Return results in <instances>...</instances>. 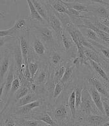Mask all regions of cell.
Listing matches in <instances>:
<instances>
[{"label":"cell","mask_w":109,"mask_h":126,"mask_svg":"<svg viewBox=\"0 0 109 126\" xmlns=\"http://www.w3.org/2000/svg\"><path fill=\"white\" fill-rule=\"evenodd\" d=\"M59 50H48L49 54H47V63L49 67L50 71H53L55 68L57 67L64 62H67L64 60L62 54L58 51Z\"/></svg>","instance_id":"9"},{"label":"cell","mask_w":109,"mask_h":126,"mask_svg":"<svg viewBox=\"0 0 109 126\" xmlns=\"http://www.w3.org/2000/svg\"><path fill=\"white\" fill-rule=\"evenodd\" d=\"M103 43H106V44H107V46H106V47H109V42H107V43H105V42H103ZM103 43H102V44H103Z\"/></svg>","instance_id":"37"},{"label":"cell","mask_w":109,"mask_h":126,"mask_svg":"<svg viewBox=\"0 0 109 126\" xmlns=\"http://www.w3.org/2000/svg\"><path fill=\"white\" fill-rule=\"evenodd\" d=\"M46 3L55 12H58V13H61V14H66L69 16V13L68 12L67 7L64 5L62 1L51 0V1H46Z\"/></svg>","instance_id":"19"},{"label":"cell","mask_w":109,"mask_h":126,"mask_svg":"<svg viewBox=\"0 0 109 126\" xmlns=\"http://www.w3.org/2000/svg\"><path fill=\"white\" fill-rule=\"evenodd\" d=\"M49 126V125L46 124H45V123H44L42 125V126Z\"/></svg>","instance_id":"38"},{"label":"cell","mask_w":109,"mask_h":126,"mask_svg":"<svg viewBox=\"0 0 109 126\" xmlns=\"http://www.w3.org/2000/svg\"><path fill=\"white\" fill-rule=\"evenodd\" d=\"M40 69V65H38V63L33 62L31 60L29 59V72L31 73V77L33 81H34V78L36 76V73H38Z\"/></svg>","instance_id":"31"},{"label":"cell","mask_w":109,"mask_h":126,"mask_svg":"<svg viewBox=\"0 0 109 126\" xmlns=\"http://www.w3.org/2000/svg\"><path fill=\"white\" fill-rule=\"evenodd\" d=\"M33 3L34 4L36 11L40 14L42 17L43 18L47 23L49 21V8L46 2L44 3L43 1H38V0H33Z\"/></svg>","instance_id":"17"},{"label":"cell","mask_w":109,"mask_h":126,"mask_svg":"<svg viewBox=\"0 0 109 126\" xmlns=\"http://www.w3.org/2000/svg\"><path fill=\"white\" fill-rule=\"evenodd\" d=\"M90 12H92L93 15L95 16V17L97 18L99 21L105 20V19H109V11H108L107 6L100 4V5L97 6V7H93L92 10Z\"/></svg>","instance_id":"15"},{"label":"cell","mask_w":109,"mask_h":126,"mask_svg":"<svg viewBox=\"0 0 109 126\" xmlns=\"http://www.w3.org/2000/svg\"><path fill=\"white\" fill-rule=\"evenodd\" d=\"M7 36L11 37H18V33L16 31L14 27L10 28L6 30H1L0 31V37L1 38H5Z\"/></svg>","instance_id":"32"},{"label":"cell","mask_w":109,"mask_h":126,"mask_svg":"<svg viewBox=\"0 0 109 126\" xmlns=\"http://www.w3.org/2000/svg\"><path fill=\"white\" fill-rule=\"evenodd\" d=\"M46 2V1H45ZM49 8V21L47 22V25L52 29L57 34L59 40L61 42V38L62 34L64 30V26L61 22V19H59L58 16L56 15L55 12L53 9L49 5H48Z\"/></svg>","instance_id":"6"},{"label":"cell","mask_w":109,"mask_h":126,"mask_svg":"<svg viewBox=\"0 0 109 126\" xmlns=\"http://www.w3.org/2000/svg\"><path fill=\"white\" fill-rule=\"evenodd\" d=\"M66 100V99H65ZM59 100L54 105H49L47 112L59 126H73V120L67 105V100Z\"/></svg>","instance_id":"2"},{"label":"cell","mask_w":109,"mask_h":126,"mask_svg":"<svg viewBox=\"0 0 109 126\" xmlns=\"http://www.w3.org/2000/svg\"><path fill=\"white\" fill-rule=\"evenodd\" d=\"M30 32L41 40L48 50H59L61 48L60 40L54 31L47 25L32 23Z\"/></svg>","instance_id":"1"},{"label":"cell","mask_w":109,"mask_h":126,"mask_svg":"<svg viewBox=\"0 0 109 126\" xmlns=\"http://www.w3.org/2000/svg\"><path fill=\"white\" fill-rule=\"evenodd\" d=\"M38 108H48V104H46L44 99L40 98L39 100L30 103L22 107L12 108L4 112H9L14 117L20 118H32L36 114L47 110H37Z\"/></svg>","instance_id":"3"},{"label":"cell","mask_w":109,"mask_h":126,"mask_svg":"<svg viewBox=\"0 0 109 126\" xmlns=\"http://www.w3.org/2000/svg\"><path fill=\"white\" fill-rule=\"evenodd\" d=\"M80 114L83 115H90V114H98L103 115L99 110L98 108L93 102L87 88L84 87L82 93V101L80 105L79 109L77 110Z\"/></svg>","instance_id":"4"},{"label":"cell","mask_w":109,"mask_h":126,"mask_svg":"<svg viewBox=\"0 0 109 126\" xmlns=\"http://www.w3.org/2000/svg\"><path fill=\"white\" fill-rule=\"evenodd\" d=\"M85 88H87L88 89V92L90 93L92 100H93V102L95 103V105L98 108L99 110L100 111L101 113L103 115L105 116V110H104L103 108V104L102 96H101V94L93 86L90 85H87L85 83Z\"/></svg>","instance_id":"13"},{"label":"cell","mask_w":109,"mask_h":126,"mask_svg":"<svg viewBox=\"0 0 109 126\" xmlns=\"http://www.w3.org/2000/svg\"></svg>","instance_id":"39"},{"label":"cell","mask_w":109,"mask_h":126,"mask_svg":"<svg viewBox=\"0 0 109 126\" xmlns=\"http://www.w3.org/2000/svg\"><path fill=\"white\" fill-rule=\"evenodd\" d=\"M67 105L71 112V116H72L73 124L74 121L77 116V108H76V102H75V89L72 90L71 93L69 94L68 99H67Z\"/></svg>","instance_id":"24"},{"label":"cell","mask_w":109,"mask_h":126,"mask_svg":"<svg viewBox=\"0 0 109 126\" xmlns=\"http://www.w3.org/2000/svg\"><path fill=\"white\" fill-rule=\"evenodd\" d=\"M66 87V85L64 83H63L61 81L56 83L54 86L53 89V96H52V102H53V105L55 104L57 102V100H59V97L63 92Z\"/></svg>","instance_id":"26"},{"label":"cell","mask_w":109,"mask_h":126,"mask_svg":"<svg viewBox=\"0 0 109 126\" xmlns=\"http://www.w3.org/2000/svg\"><path fill=\"white\" fill-rule=\"evenodd\" d=\"M68 62L69 61L64 62L62 63H61L60 65L58 66L57 67L55 68L53 71H50V76L53 79L54 85L58 82H59L62 79V76L65 73V71H66Z\"/></svg>","instance_id":"16"},{"label":"cell","mask_w":109,"mask_h":126,"mask_svg":"<svg viewBox=\"0 0 109 126\" xmlns=\"http://www.w3.org/2000/svg\"><path fill=\"white\" fill-rule=\"evenodd\" d=\"M50 79V69L48 63H44L39 69L34 78V83L38 86L45 85Z\"/></svg>","instance_id":"10"},{"label":"cell","mask_w":109,"mask_h":126,"mask_svg":"<svg viewBox=\"0 0 109 126\" xmlns=\"http://www.w3.org/2000/svg\"><path fill=\"white\" fill-rule=\"evenodd\" d=\"M84 86L85 85L75 87V102H76V108L77 110L79 109L80 105L81 104L82 101V93L84 89Z\"/></svg>","instance_id":"30"},{"label":"cell","mask_w":109,"mask_h":126,"mask_svg":"<svg viewBox=\"0 0 109 126\" xmlns=\"http://www.w3.org/2000/svg\"><path fill=\"white\" fill-rule=\"evenodd\" d=\"M70 62H69V61L68 63H67L65 73H64V75H63L62 79H61V80L62 83L65 84V85H66L68 83V82H69V79H70L71 76H72L73 72V69L75 67L72 63H71V65H70Z\"/></svg>","instance_id":"27"},{"label":"cell","mask_w":109,"mask_h":126,"mask_svg":"<svg viewBox=\"0 0 109 126\" xmlns=\"http://www.w3.org/2000/svg\"><path fill=\"white\" fill-rule=\"evenodd\" d=\"M84 51H85V54L88 60H93L95 62L98 63L99 64H101V65H104L103 63L102 62V58H101V56L99 54V52L97 50H93L90 48H85L84 47Z\"/></svg>","instance_id":"25"},{"label":"cell","mask_w":109,"mask_h":126,"mask_svg":"<svg viewBox=\"0 0 109 126\" xmlns=\"http://www.w3.org/2000/svg\"><path fill=\"white\" fill-rule=\"evenodd\" d=\"M32 118L37 120L42 121L50 126H59L57 122L53 119V118L51 116V115L49 114L47 110H44L39 114H36Z\"/></svg>","instance_id":"21"},{"label":"cell","mask_w":109,"mask_h":126,"mask_svg":"<svg viewBox=\"0 0 109 126\" xmlns=\"http://www.w3.org/2000/svg\"><path fill=\"white\" fill-rule=\"evenodd\" d=\"M64 5L66 6L67 8H71L74 9L78 12H90L88 7L85 5L83 3L78 1H62Z\"/></svg>","instance_id":"22"},{"label":"cell","mask_w":109,"mask_h":126,"mask_svg":"<svg viewBox=\"0 0 109 126\" xmlns=\"http://www.w3.org/2000/svg\"><path fill=\"white\" fill-rule=\"evenodd\" d=\"M101 23H102L103 24H104L105 25H106L107 27L109 28V19H105V20H101V21H99Z\"/></svg>","instance_id":"35"},{"label":"cell","mask_w":109,"mask_h":126,"mask_svg":"<svg viewBox=\"0 0 109 126\" xmlns=\"http://www.w3.org/2000/svg\"><path fill=\"white\" fill-rule=\"evenodd\" d=\"M29 8L30 11V19L31 21H36L39 22V23L42 25H47V23L46 21H45L44 19L42 17L40 14L38 13V11H36V8H35L34 4L33 3V2L31 0H27V1Z\"/></svg>","instance_id":"20"},{"label":"cell","mask_w":109,"mask_h":126,"mask_svg":"<svg viewBox=\"0 0 109 126\" xmlns=\"http://www.w3.org/2000/svg\"><path fill=\"white\" fill-rule=\"evenodd\" d=\"M1 118H3L5 120V126H16L14 117L9 112L1 114Z\"/></svg>","instance_id":"29"},{"label":"cell","mask_w":109,"mask_h":126,"mask_svg":"<svg viewBox=\"0 0 109 126\" xmlns=\"http://www.w3.org/2000/svg\"><path fill=\"white\" fill-rule=\"evenodd\" d=\"M90 42V43L93 45V47L96 48V50L98 51L99 52H100L102 53L103 55L109 60V48L107 47H106L105 45L101 44L97 42H93V41H91V40H88Z\"/></svg>","instance_id":"28"},{"label":"cell","mask_w":109,"mask_h":126,"mask_svg":"<svg viewBox=\"0 0 109 126\" xmlns=\"http://www.w3.org/2000/svg\"><path fill=\"white\" fill-rule=\"evenodd\" d=\"M30 38H31V40H30V52L28 56L32 58L35 56L46 58L47 50L41 40L31 32L30 34Z\"/></svg>","instance_id":"5"},{"label":"cell","mask_w":109,"mask_h":126,"mask_svg":"<svg viewBox=\"0 0 109 126\" xmlns=\"http://www.w3.org/2000/svg\"><path fill=\"white\" fill-rule=\"evenodd\" d=\"M88 62H89V65L92 69L93 73L97 74V76L100 79H103L104 84L105 85V86L108 89H109V76L108 73H106V71L104 70L102 65L91 60H88Z\"/></svg>","instance_id":"12"},{"label":"cell","mask_w":109,"mask_h":126,"mask_svg":"<svg viewBox=\"0 0 109 126\" xmlns=\"http://www.w3.org/2000/svg\"><path fill=\"white\" fill-rule=\"evenodd\" d=\"M61 47L62 46L64 48V52L68 54H71V56L74 55V50L75 47L77 48L76 45L75 44L73 40L71 38V36L69 35V32L64 29V31L62 32L61 38Z\"/></svg>","instance_id":"11"},{"label":"cell","mask_w":109,"mask_h":126,"mask_svg":"<svg viewBox=\"0 0 109 126\" xmlns=\"http://www.w3.org/2000/svg\"><path fill=\"white\" fill-rule=\"evenodd\" d=\"M85 81L86 83L93 86L102 96L109 98V89L105 86L103 81H101L100 78L98 76H89L86 78Z\"/></svg>","instance_id":"7"},{"label":"cell","mask_w":109,"mask_h":126,"mask_svg":"<svg viewBox=\"0 0 109 126\" xmlns=\"http://www.w3.org/2000/svg\"><path fill=\"white\" fill-rule=\"evenodd\" d=\"M77 27L79 29L81 32L83 34V36L87 38V40L97 42V43H99L101 44H102L103 43V42H102L98 38L97 35L96 34V33L93 31V30L90 29L89 28L86 27L83 25H77Z\"/></svg>","instance_id":"18"},{"label":"cell","mask_w":109,"mask_h":126,"mask_svg":"<svg viewBox=\"0 0 109 126\" xmlns=\"http://www.w3.org/2000/svg\"><path fill=\"white\" fill-rule=\"evenodd\" d=\"M71 63L73 65L77 68V69H79V66L81 65V60H80L79 58L77 57V56H75L73 60H71Z\"/></svg>","instance_id":"34"},{"label":"cell","mask_w":109,"mask_h":126,"mask_svg":"<svg viewBox=\"0 0 109 126\" xmlns=\"http://www.w3.org/2000/svg\"><path fill=\"white\" fill-rule=\"evenodd\" d=\"M103 104V108L105 113L106 117L109 120V98L102 96Z\"/></svg>","instance_id":"33"},{"label":"cell","mask_w":109,"mask_h":126,"mask_svg":"<svg viewBox=\"0 0 109 126\" xmlns=\"http://www.w3.org/2000/svg\"><path fill=\"white\" fill-rule=\"evenodd\" d=\"M13 27H14L16 31L17 32L18 38L23 33H25L30 31V30H27V21H26V19L25 17H20V18L17 19Z\"/></svg>","instance_id":"23"},{"label":"cell","mask_w":109,"mask_h":126,"mask_svg":"<svg viewBox=\"0 0 109 126\" xmlns=\"http://www.w3.org/2000/svg\"><path fill=\"white\" fill-rule=\"evenodd\" d=\"M3 56H1L0 64V83L4 82L10 65L12 64L10 62L12 55L11 52L9 50H7L6 51H3Z\"/></svg>","instance_id":"8"},{"label":"cell","mask_w":109,"mask_h":126,"mask_svg":"<svg viewBox=\"0 0 109 126\" xmlns=\"http://www.w3.org/2000/svg\"><path fill=\"white\" fill-rule=\"evenodd\" d=\"M100 126H109V120H107L102 125H101Z\"/></svg>","instance_id":"36"},{"label":"cell","mask_w":109,"mask_h":126,"mask_svg":"<svg viewBox=\"0 0 109 126\" xmlns=\"http://www.w3.org/2000/svg\"><path fill=\"white\" fill-rule=\"evenodd\" d=\"M40 98H40V96H38L37 94L35 93H33V92H30L29 93L27 94L26 95V96H25L24 97H23L22 98H21L20 100H18L17 102H16L15 104L12 105V107H10V108H9V109H7V110H9V109H12V108L22 107L23 105H27V104H30V103H32V102H35V101L39 100ZM7 110H6V111H7Z\"/></svg>","instance_id":"14"}]
</instances>
